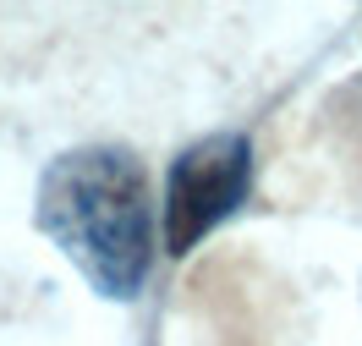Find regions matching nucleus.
<instances>
[{"label":"nucleus","instance_id":"obj_1","mask_svg":"<svg viewBox=\"0 0 362 346\" xmlns=\"http://www.w3.org/2000/svg\"><path fill=\"white\" fill-rule=\"evenodd\" d=\"M33 226L105 302L143 297L159 253V214L132 149L83 143L55 154L33 187Z\"/></svg>","mask_w":362,"mask_h":346},{"label":"nucleus","instance_id":"obj_2","mask_svg":"<svg viewBox=\"0 0 362 346\" xmlns=\"http://www.w3.org/2000/svg\"><path fill=\"white\" fill-rule=\"evenodd\" d=\"M258 154L242 127H214L192 138L176 160L165 165V192H159V242L170 258H187L204 236L226 226L247 204Z\"/></svg>","mask_w":362,"mask_h":346}]
</instances>
